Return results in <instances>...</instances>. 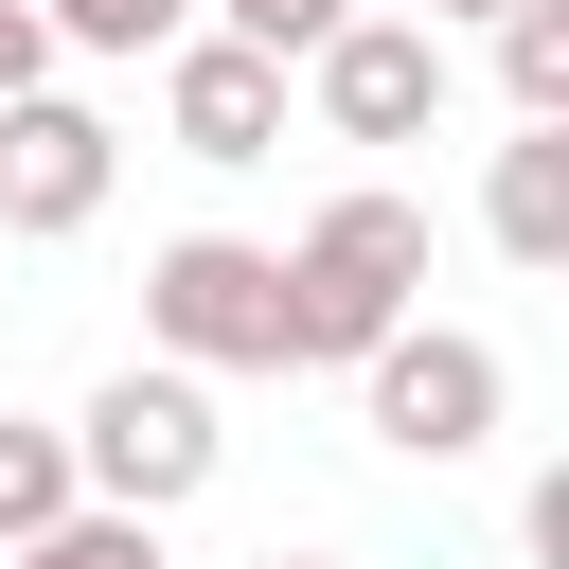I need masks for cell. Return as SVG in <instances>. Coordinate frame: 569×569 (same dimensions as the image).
Instances as JSON below:
<instances>
[{
    "mask_svg": "<svg viewBox=\"0 0 569 569\" xmlns=\"http://www.w3.org/2000/svg\"><path fill=\"white\" fill-rule=\"evenodd\" d=\"M391 320H427V196L356 178L284 231V373H356Z\"/></svg>",
    "mask_w": 569,
    "mask_h": 569,
    "instance_id": "1",
    "label": "cell"
},
{
    "mask_svg": "<svg viewBox=\"0 0 569 569\" xmlns=\"http://www.w3.org/2000/svg\"><path fill=\"white\" fill-rule=\"evenodd\" d=\"M213 462H231V427H213V391L160 373V356H124V373L71 409V498H89V516H178V498H213Z\"/></svg>",
    "mask_w": 569,
    "mask_h": 569,
    "instance_id": "2",
    "label": "cell"
},
{
    "mask_svg": "<svg viewBox=\"0 0 569 569\" xmlns=\"http://www.w3.org/2000/svg\"><path fill=\"white\" fill-rule=\"evenodd\" d=\"M142 338H160V373H284V249H249V231H160L142 249Z\"/></svg>",
    "mask_w": 569,
    "mask_h": 569,
    "instance_id": "3",
    "label": "cell"
},
{
    "mask_svg": "<svg viewBox=\"0 0 569 569\" xmlns=\"http://www.w3.org/2000/svg\"><path fill=\"white\" fill-rule=\"evenodd\" d=\"M356 409H373L391 462H480L498 409H516V356H498L480 320H391V338L356 356Z\"/></svg>",
    "mask_w": 569,
    "mask_h": 569,
    "instance_id": "4",
    "label": "cell"
},
{
    "mask_svg": "<svg viewBox=\"0 0 569 569\" xmlns=\"http://www.w3.org/2000/svg\"><path fill=\"white\" fill-rule=\"evenodd\" d=\"M302 107H320L338 142H427V124H445V36H427V18H373V0H356V18H338V36L302 53Z\"/></svg>",
    "mask_w": 569,
    "mask_h": 569,
    "instance_id": "5",
    "label": "cell"
},
{
    "mask_svg": "<svg viewBox=\"0 0 569 569\" xmlns=\"http://www.w3.org/2000/svg\"><path fill=\"white\" fill-rule=\"evenodd\" d=\"M107 178H124L107 107H71V89H18V107H0V231H18V249H71V231L107 213Z\"/></svg>",
    "mask_w": 569,
    "mask_h": 569,
    "instance_id": "6",
    "label": "cell"
},
{
    "mask_svg": "<svg viewBox=\"0 0 569 569\" xmlns=\"http://www.w3.org/2000/svg\"><path fill=\"white\" fill-rule=\"evenodd\" d=\"M160 142L178 160H284V53H249V36H178L160 53Z\"/></svg>",
    "mask_w": 569,
    "mask_h": 569,
    "instance_id": "7",
    "label": "cell"
},
{
    "mask_svg": "<svg viewBox=\"0 0 569 569\" xmlns=\"http://www.w3.org/2000/svg\"><path fill=\"white\" fill-rule=\"evenodd\" d=\"M480 231H498V267H569V124H516L498 160H480Z\"/></svg>",
    "mask_w": 569,
    "mask_h": 569,
    "instance_id": "8",
    "label": "cell"
},
{
    "mask_svg": "<svg viewBox=\"0 0 569 569\" xmlns=\"http://www.w3.org/2000/svg\"><path fill=\"white\" fill-rule=\"evenodd\" d=\"M53 516H89V498H71V427H36V409H0V551H36Z\"/></svg>",
    "mask_w": 569,
    "mask_h": 569,
    "instance_id": "9",
    "label": "cell"
},
{
    "mask_svg": "<svg viewBox=\"0 0 569 569\" xmlns=\"http://www.w3.org/2000/svg\"><path fill=\"white\" fill-rule=\"evenodd\" d=\"M498 107L516 124H569V0H516L498 18Z\"/></svg>",
    "mask_w": 569,
    "mask_h": 569,
    "instance_id": "10",
    "label": "cell"
},
{
    "mask_svg": "<svg viewBox=\"0 0 569 569\" xmlns=\"http://www.w3.org/2000/svg\"><path fill=\"white\" fill-rule=\"evenodd\" d=\"M36 36H53V53H178L196 0H36Z\"/></svg>",
    "mask_w": 569,
    "mask_h": 569,
    "instance_id": "11",
    "label": "cell"
},
{
    "mask_svg": "<svg viewBox=\"0 0 569 569\" xmlns=\"http://www.w3.org/2000/svg\"><path fill=\"white\" fill-rule=\"evenodd\" d=\"M0 569H160V516H53V533L0 551Z\"/></svg>",
    "mask_w": 569,
    "mask_h": 569,
    "instance_id": "12",
    "label": "cell"
},
{
    "mask_svg": "<svg viewBox=\"0 0 569 569\" xmlns=\"http://www.w3.org/2000/svg\"><path fill=\"white\" fill-rule=\"evenodd\" d=\"M338 18H356V0H196V36H249V53H284V71H302Z\"/></svg>",
    "mask_w": 569,
    "mask_h": 569,
    "instance_id": "13",
    "label": "cell"
},
{
    "mask_svg": "<svg viewBox=\"0 0 569 569\" xmlns=\"http://www.w3.org/2000/svg\"><path fill=\"white\" fill-rule=\"evenodd\" d=\"M18 89H53V36H36V0H0V107Z\"/></svg>",
    "mask_w": 569,
    "mask_h": 569,
    "instance_id": "14",
    "label": "cell"
},
{
    "mask_svg": "<svg viewBox=\"0 0 569 569\" xmlns=\"http://www.w3.org/2000/svg\"><path fill=\"white\" fill-rule=\"evenodd\" d=\"M498 18H516V0H427V36H498Z\"/></svg>",
    "mask_w": 569,
    "mask_h": 569,
    "instance_id": "15",
    "label": "cell"
},
{
    "mask_svg": "<svg viewBox=\"0 0 569 569\" xmlns=\"http://www.w3.org/2000/svg\"><path fill=\"white\" fill-rule=\"evenodd\" d=\"M267 569H356V551H267Z\"/></svg>",
    "mask_w": 569,
    "mask_h": 569,
    "instance_id": "16",
    "label": "cell"
}]
</instances>
